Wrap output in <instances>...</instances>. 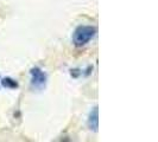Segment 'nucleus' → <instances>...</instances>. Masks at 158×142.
Listing matches in <instances>:
<instances>
[{"label":"nucleus","instance_id":"obj_1","mask_svg":"<svg viewBox=\"0 0 158 142\" xmlns=\"http://www.w3.org/2000/svg\"><path fill=\"white\" fill-rule=\"evenodd\" d=\"M95 36H96L95 26L81 25V26H77L73 33V43L76 47H82L87 45Z\"/></svg>","mask_w":158,"mask_h":142},{"label":"nucleus","instance_id":"obj_2","mask_svg":"<svg viewBox=\"0 0 158 142\" xmlns=\"http://www.w3.org/2000/svg\"><path fill=\"white\" fill-rule=\"evenodd\" d=\"M31 75V87L36 90H43L48 82V76L38 66H35L30 70Z\"/></svg>","mask_w":158,"mask_h":142},{"label":"nucleus","instance_id":"obj_3","mask_svg":"<svg viewBox=\"0 0 158 142\" xmlns=\"http://www.w3.org/2000/svg\"><path fill=\"white\" fill-rule=\"evenodd\" d=\"M87 123L90 130L98 132V128H99V110H98V107H94L93 110L89 112Z\"/></svg>","mask_w":158,"mask_h":142},{"label":"nucleus","instance_id":"obj_4","mask_svg":"<svg viewBox=\"0 0 158 142\" xmlns=\"http://www.w3.org/2000/svg\"><path fill=\"white\" fill-rule=\"evenodd\" d=\"M0 83H1L2 87L6 88V89H17L19 87L18 82L16 79L11 78V77H5V78L0 79Z\"/></svg>","mask_w":158,"mask_h":142},{"label":"nucleus","instance_id":"obj_5","mask_svg":"<svg viewBox=\"0 0 158 142\" xmlns=\"http://www.w3.org/2000/svg\"><path fill=\"white\" fill-rule=\"evenodd\" d=\"M71 76L74 77V78H76V77H79L80 75H81V72H80V70H77V69H74V70H71Z\"/></svg>","mask_w":158,"mask_h":142}]
</instances>
